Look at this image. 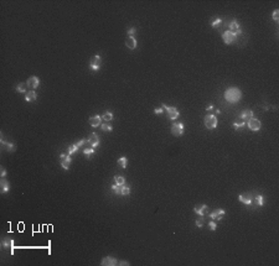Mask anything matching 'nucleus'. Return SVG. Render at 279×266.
Segmentation results:
<instances>
[{
    "mask_svg": "<svg viewBox=\"0 0 279 266\" xmlns=\"http://www.w3.org/2000/svg\"><path fill=\"white\" fill-rule=\"evenodd\" d=\"M242 98V92L238 88H228L225 92V99L229 103H236Z\"/></svg>",
    "mask_w": 279,
    "mask_h": 266,
    "instance_id": "1",
    "label": "nucleus"
},
{
    "mask_svg": "<svg viewBox=\"0 0 279 266\" xmlns=\"http://www.w3.org/2000/svg\"><path fill=\"white\" fill-rule=\"evenodd\" d=\"M204 124H205V126L210 130L215 129L217 126V118L213 115V114H207L205 116V120H204Z\"/></svg>",
    "mask_w": 279,
    "mask_h": 266,
    "instance_id": "2",
    "label": "nucleus"
},
{
    "mask_svg": "<svg viewBox=\"0 0 279 266\" xmlns=\"http://www.w3.org/2000/svg\"><path fill=\"white\" fill-rule=\"evenodd\" d=\"M163 109H165V110H166L167 118H169L170 120H175V119H177L179 115H180L179 110H177L176 108H174V106H167L166 104H163Z\"/></svg>",
    "mask_w": 279,
    "mask_h": 266,
    "instance_id": "3",
    "label": "nucleus"
},
{
    "mask_svg": "<svg viewBox=\"0 0 279 266\" xmlns=\"http://www.w3.org/2000/svg\"><path fill=\"white\" fill-rule=\"evenodd\" d=\"M101 65H102V57L99 55H96L95 57H92L91 61H89V68L92 71L101 69Z\"/></svg>",
    "mask_w": 279,
    "mask_h": 266,
    "instance_id": "4",
    "label": "nucleus"
},
{
    "mask_svg": "<svg viewBox=\"0 0 279 266\" xmlns=\"http://www.w3.org/2000/svg\"><path fill=\"white\" fill-rule=\"evenodd\" d=\"M60 162H61L62 168H64V170H68L71 167L72 159H71V156L67 155V153H61L60 155Z\"/></svg>",
    "mask_w": 279,
    "mask_h": 266,
    "instance_id": "5",
    "label": "nucleus"
},
{
    "mask_svg": "<svg viewBox=\"0 0 279 266\" xmlns=\"http://www.w3.org/2000/svg\"><path fill=\"white\" fill-rule=\"evenodd\" d=\"M236 39H237V35L233 34V32H232V31H229V30L225 31L223 35H222V40H223V42L227 43V45L233 43V42L236 41Z\"/></svg>",
    "mask_w": 279,
    "mask_h": 266,
    "instance_id": "6",
    "label": "nucleus"
},
{
    "mask_svg": "<svg viewBox=\"0 0 279 266\" xmlns=\"http://www.w3.org/2000/svg\"><path fill=\"white\" fill-rule=\"evenodd\" d=\"M171 133L174 136H181L184 134V124L182 123H175L171 125Z\"/></svg>",
    "mask_w": 279,
    "mask_h": 266,
    "instance_id": "7",
    "label": "nucleus"
},
{
    "mask_svg": "<svg viewBox=\"0 0 279 266\" xmlns=\"http://www.w3.org/2000/svg\"><path fill=\"white\" fill-rule=\"evenodd\" d=\"M247 125H248V128H250L252 131H258V130L260 129V126H262L260 121H259L258 119H256V118H252V119L248 120V121H247Z\"/></svg>",
    "mask_w": 279,
    "mask_h": 266,
    "instance_id": "8",
    "label": "nucleus"
},
{
    "mask_svg": "<svg viewBox=\"0 0 279 266\" xmlns=\"http://www.w3.org/2000/svg\"><path fill=\"white\" fill-rule=\"evenodd\" d=\"M87 143H88L93 149L97 147V146L99 145V137H98V135H97L96 133L89 134V136H88V139H87Z\"/></svg>",
    "mask_w": 279,
    "mask_h": 266,
    "instance_id": "9",
    "label": "nucleus"
},
{
    "mask_svg": "<svg viewBox=\"0 0 279 266\" xmlns=\"http://www.w3.org/2000/svg\"><path fill=\"white\" fill-rule=\"evenodd\" d=\"M26 84H27V87L31 89V90H35L39 86H40V79H39V78L37 77H30L29 78V79L26 81Z\"/></svg>",
    "mask_w": 279,
    "mask_h": 266,
    "instance_id": "10",
    "label": "nucleus"
},
{
    "mask_svg": "<svg viewBox=\"0 0 279 266\" xmlns=\"http://www.w3.org/2000/svg\"><path fill=\"white\" fill-rule=\"evenodd\" d=\"M228 26H229V31H232L233 34H236V35H241V34H242L241 26H239V24H238L237 20H232V21L229 22Z\"/></svg>",
    "mask_w": 279,
    "mask_h": 266,
    "instance_id": "11",
    "label": "nucleus"
},
{
    "mask_svg": "<svg viewBox=\"0 0 279 266\" xmlns=\"http://www.w3.org/2000/svg\"><path fill=\"white\" fill-rule=\"evenodd\" d=\"M84 143H87V140H84V139H83V140H80V141H77L74 145L70 146V147L67 149V155H70V156H71L72 153H74L77 150H78V147H80V146H82Z\"/></svg>",
    "mask_w": 279,
    "mask_h": 266,
    "instance_id": "12",
    "label": "nucleus"
},
{
    "mask_svg": "<svg viewBox=\"0 0 279 266\" xmlns=\"http://www.w3.org/2000/svg\"><path fill=\"white\" fill-rule=\"evenodd\" d=\"M225 214H226L225 209H215V210L210 214V217H211L212 221H220V219H222V217H223Z\"/></svg>",
    "mask_w": 279,
    "mask_h": 266,
    "instance_id": "13",
    "label": "nucleus"
},
{
    "mask_svg": "<svg viewBox=\"0 0 279 266\" xmlns=\"http://www.w3.org/2000/svg\"><path fill=\"white\" fill-rule=\"evenodd\" d=\"M101 265L103 266H113V265H118V260L114 259V258H111V256H105L103 258Z\"/></svg>",
    "mask_w": 279,
    "mask_h": 266,
    "instance_id": "14",
    "label": "nucleus"
},
{
    "mask_svg": "<svg viewBox=\"0 0 279 266\" xmlns=\"http://www.w3.org/2000/svg\"><path fill=\"white\" fill-rule=\"evenodd\" d=\"M195 213L198 214V215H205L207 212H208V207L206 204H197L195 208H194Z\"/></svg>",
    "mask_w": 279,
    "mask_h": 266,
    "instance_id": "15",
    "label": "nucleus"
},
{
    "mask_svg": "<svg viewBox=\"0 0 279 266\" xmlns=\"http://www.w3.org/2000/svg\"><path fill=\"white\" fill-rule=\"evenodd\" d=\"M102 120L103 119L99 115H93V116L89 118V124H91V126L97 128V126H99V125L102 124Z\"/></svg>",
    "mask_w": 279,
    "mask_h": 266,
    "instance_id": "16",
    "label": "nucleus"
},
{
    "mask_svg": "<svg viewBox=\"0 0 279 266\" xmlns=\"http://www.w3.org/2000/svg\"><path fill=\"white\" fill-rule=\"evenodd\" d=\"M239 202L244 203V204H252V196L251 193H242L241 196H238Z\"/></svg>",
    "mask_w": 279,
    "mask_h": 266,
    "instance_id": "17",
    "label": "nucleus"
},
{
    "mask_svg": "<svg viewBox=\"0 0 279 266\" xmlns=\"http://www.w3.org/2000/svg\"><path fill=\"white\" fill-rule=\"evenodd\" d=\"M0 141H2V146H3L4 150L10 151V152H14L15 150H16V146H15L14 143H6V141H4L3 139H0Z\"/></svg>",
    "mask_w": 279,
    "mask_h": 266,
    "instance_id": "18",
    "label": "nucleus"
},
{
    "mask_svg": "<svg viewBox=\"0 0 279 266\" xmlns=\"http://www.w3.org/2000/svg\"><path fill=\"white\" fill-rule=\"evenodd\" d=\"M126 46L130 50H134L136 47V40L134 39V36H128L126 40Z\"/></svg>",
    "mask_w": 279,
    "mask_h": 266,
    "instance_id": "19",
    "label": "nucleus"
},
{
    "mask_svg": "<svg viewBox=\"0 0 279 266\" xmlns=\"http://www.w3.org/2000/svg\"><path fill=\"white\" fill-rule=\"evenodd\" d=\"M36 98H37V94H36L35 90H29V92H26V94H25L26 102H35Z\"/></svg>",
    "mask_w": 279,
    "mask_h": 266,
    "instance_id": "20",
    "label": "nucleus"
},
{
    "mask_svg": "<svg viewBox=\"0 0 279 266\" xmlns=\"http://www.w3.org/2000/svg\"><path fill=\"white\" fill-rule=\"evenodd\" d=\"M2 245L3 247L8 249V247H11L12 249V254H14V240L11 238H4L3 241H2Z\"/></svg>",
    "mask_w": 279,
    "mask_h": 266,
    "instance_id": "21",
    "label": "nucleus"
},
{
    "mask_svg": "<svg viewBox=\"0 0 279 266\" xmlns=\"http://www.w3.org/2000/svg\"><path fill=\"white\" fill-rule=\"evenodd\" d=\"M239 115H241V118H242L244 121H248L250 119H252V118H253V112H252V110H250V109H246V110H243Z\"/></svg>",
    "mask_w": 279,
    "mask_h": 266,
    "instance_id": "22",
    "label": "nucleus"
},
{
    "mask_svg": "<svg viewBox=\"0 0 279 266\" xmlns=\"http://www.w3.org/2000/svg\"><path fill=\"white\" fill-rule=\"evenodd\" d=\"M0 190H2V193H6L10 190V183L5 178H3L2 182H0Z\"/></svg>",
    "mask_w": 279,
    "mask_h": 266,
    "instance_id": "23",
    "label": "nucleus"
},
{
    "mask_svg": "<svg viewBox=\"0 0 279 266\" xmlns=\"http://www.w3.org/2000/svg\"><path fill=\"white\" fill-rule=\"evenodd\" d=\"M252 203H254V206H257V207H262L264 204V203H263V197L260 194L254 196V198H252Z\"/></svg>",
    "mask_w": 279,
    "mask_h": 266,
    "instance_id": "24",
    "label": "nucleus"
},
{
    "mask_svg": "<svg viewBox=\"0 0 279 266\" xmlns=\"http://www.w3.org/2000/svg\"><path fill=\"white\" fill-rule=\"evenodd\" d=\"M102 119H103L104 121H107V123L112 121V120H113V113H112V112H105V113L103 114Z\"/></svg>",
    "mask_w": 279,
    "mask_h": 266,
    "instance_id": "25",
    "label": "nucleus"
},
{
    "mask_svg": "<svg viewBox=\"0 0 279 266\" xmlns=\"http://www.w3.org/2000/svg\"><path fill=\"white\" fill-rule=\"evenodd\" d=\"M26 89H27V84L26 83H19L18 87H16V92L18 93H26Z\"/></svg>",
    "mask_w": 279,
    "mask_h": 266,
    "instance_id": "26",
    "label": "nucleus"
},
{
    "mask_svg": "<svg viewBox=\"0 0 279 266\" xmlns=\"http://www.w3.org/2000/svg\"><path fill=\"white\" fill-rule=\"evenodd\" d=\"M83 153L86 155V157H91V156L95 153V149H93L92 146H89V147H87V149L83 150Z\"/></svg>",
    "mask_w": 279,
    "mask_h": 266,
    "instance_id": "27",
    "label": "nucleus"
},
{
    "mask_svg": "<svg viewBox=\"0 0 279 266\" xmlns=\"http://www.w3.org/2000/svg\"><path fill=\"white\" fill-rule=\"evenodd\" d=\"M127 163H128L127 157H120V159H118V165H119L122 168H126V167H127Z\"/></svg>",
    "mask_w": 279,
    "mask_h": 266,
    "instance_id": "28",
    "label": "nucleus"
},
{
    "mask_svg": "<svg viewBox=\"0 0 279 266\" xmlns=\"http://www.w3.org/2000/svg\"><path fill=\"white\" fill-rule=\"evenodd\" d=\"M114 181H115V184H119V186H123L124 183H126V178L122 177V176H115Z\"/></svg>",
    "mask_w": 279,
    "mask_h": 266,
    "instance_id": "29",
    "label": "nucleus"
},
{
    "mask_svg": "<svg viewBox=\"0 0 279 266\" xmlns=\"http://www.w3.org/2000/svg\"><path fill=\"white\" fill-rule=\"evenodd\" d=\"M120 194H122V196H128V194H130V188L123 184V186H122V192H120Z\"/></svg>",
    "mask_w": 279,
    "mask_h": 266,
    "instance_id": "30",
    "label": "nucleus"
},
{
    "mask_svg": "<svg viewBox=\"0 0 279 266\" xmlns=\"http://www.w3.org/2000/svg\"><path fill=\"white\" fill-rule=\"evenodd\" d=\"M101 129L103 131H112L113 128H112V125L111 124H101Z\"/></svg>",
    "mask_w": 279,
    "mask_h": 266,
    "instance_id": "31",
    "label": "nucleus"
},
{
    "mask_svg": "<svg viewBox=\"0 0 279 266\" xmlns=\"http://www.w3.org/2000/svg\"><path fill=\"white\" fill-rule=\"evenodd\" d=\"M112 191H113L115 194H120V192H122V186H119V184H113V186H112Z\"/></svg>",
    "mask_w": 279,
    "mask_h": 266,
    "instance_id": "32",
    "label": "nucleus"
},
{
    "mask_svg": "<svg viewBox=\"0 0 279 266\" xmlns=\"http://www.w3.org/2000/svg\"><path fill=\"white\" fill-rule=\"evenodd\" d=\"M196 227L197 228H202L204 227V215H200V218L196 219Z\"/></svg>",
    "mask_w": 279,
    "mask_h": 266,
    "instance_id": "33",
    "label": "nucleus"
},
{
    "mask_svg": "<svg viewBox=\"0 0 279 266\" xmlns=\"http://www.w3.org/2000/svg\"><path fill=\"white\" fill-rule=\"evenodd\" d=\"M273 20L277 21V22H278V20H279V10H278V9L274 10V12H273Z\"/></svg>",
    "mask_w": 279,
    "mask_h": 266,
    "instance_id": "34",
    "label": "nucleus"
},
{
    "mask_svg": "<svg viewBox=\"0 0 279 266\" xmlns=\"http://www.w3.org/2000/svg\"><path fill=\"white\" fill-rule=\"evenodd\" d=\"M208 228H210L211 230H216V228H217V224L215 223V221H212V222H210V223H208Z\"/></svg>",
    "mask_w": 279,
    "mask_h": 266,
    "instance_id": "35",
    "label": "nucleus"
},
{
    "mask_svg": "<svg viewBox=\"0 0 279 266\" xmlns=\"http://www.w3.org/2000/svg\"><path fill=\"white\" fill-rule=\"evenodd\" d=\"M246 123H238V121H236V123H233V128L235 129H238V128H242L243 125H244Z\"/></svg>",
    "mask_w": 279,
    "mask_h": 266,
    "instance_id": "36",
    "label": "nucleus"
},
{
    "mask_svg": "<svg viewBox=\"0 0 279 266\" xmlns=\"http://www.w3.org/2000/svg\"><path fill=\"white\" fill-rule=\"evenodd\" d=\"M221 22H222V20H221V19H216V20L212 22V26H213V27H217V26H219Z\"/></svg>",
    "mask_w": 279,
    "mask_h": 266,
    "instance_id": "37",
    "label": "nucleus"
},
{
    "mask_svg": "<svg viewBox=\"0 0 279 266\" xmlns=\"http://www.w3.org/2000/svg\"><path fill=\"white\" fill-rule=\"evenodd\" d=\"M0 172H2V173H0V176H2L3 178L6 176V170L4 168V167H2V170H0Z\"/></svg>",
    "mask_w": 279,
    "mask_h": 266,
    "instance_id": "38",
    "label": "nucleus"
},
{
    "mask_svg": "<svg viewBox=\"0 0 279 266\" xmlns=\"http://www.w3.org/2000/svg\"><path fill=\"white\" fill-rule=\"evenodd\" d=\"M134 34H135V29H134V27H132V29L128 30V35H129V36H133Z\"/></svg>",
    "mask_w": 279,
    "mask_h": 266,
    "instance_id": "39",
    "label": "nucleus"
},
{
    "mask_svg": "<svg viewBox=\"0 0 279 266\" xmlns=\"http://www.w3.org/2000/svg\"><path fill=\"white\" fill-rule=\"evenodd\" d=\"M163 110H164L163 108H157V109L154 110V113H155V114H161V113H163Z\"/></svg>",
    "mask_w": 279,
    "mask_h": 266,
    "instance_id": "40",
    "label": "nucleus"
},
{
    "mask_svg": "<svg viewBox=\"0 0 279 266\" xmlns=\"http://www.w3.org/2000/svg\"><path fill=\"white\" fill-rule=\"evenodd\" d=\"M118 265H126V266H129V262H127V261H120V262H118Z\"/></svg>",
    "mask_w": 279,
    "mask_h": 266,
    "instance_id": "41",
    "label": "nucleus"
},
{
    "mask_svg": "<svg viewBox=\"0 0 279 266\" xmlns=\"http://www.w3.org/2000/svg\"><path fill=\"white\" fill-rule=\"evenodd\" d=\"M212 109H213V105H212V104H210V105L206 106V110H207V112H208V110H212Z\"/></svg>",
    "mask_w": 279,
    "mask_h": 266,
    "instance_id": "42",
    "label": "nucleus"
}]
</instances>
